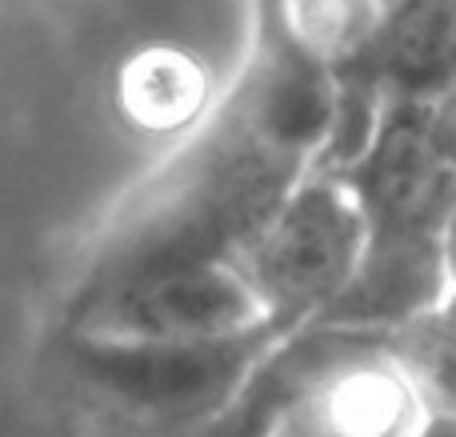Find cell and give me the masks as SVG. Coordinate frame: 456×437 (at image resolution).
Masks as SVG:
<instances>
[{
    "mask_svg": "<svg viewBox=\"0 0 456 437\" xmlns=\"http://www.w3.org/2000/svg\"><path fill=\"white\" fill-rule=\"evenodd\" d=\"M369 225L340 173L316 169L281 213L240 249V265L268 313L289 329L324 321L356 285Z\"/></svg>",
    "mask_w": 456,
    "mask_h": 437,
    "instance_id": "2",
    "label": "cell"
},
{
    "mask_svg": "<svg viewBox=\"0 0 456 437\" xmlns=\"http://www.w3.org/2000/svg\"><path fill=\"white\" fill-rule=\"evenodd\" d=\"M240 437H456L401 329L313 326L284 337L232 406Z\"/></svg>",
    "mask_w": 456,
    "mask_h": 437,
    "instance_id": "1",
    "label": "cell"
}]
</instances>
